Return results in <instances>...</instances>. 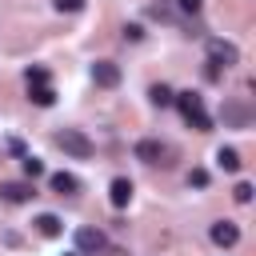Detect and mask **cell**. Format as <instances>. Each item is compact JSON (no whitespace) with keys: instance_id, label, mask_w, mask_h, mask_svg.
<instances>
[{"instance_id":"obj_1","label":"cell","mask_w":256,"mask_h":256,"mask_svg":"<svg viewBox=\"0 0 256 256\" xmlns=\"http://www.w3.org/2000/svg\"><path fill=\"white\" fill-rule=\"evenodd\" d=\"M172 104L180 108V116L188 120V128H196V132H208V128H212V120H208V112H204L200 92H176V96H172Z\"/></svg>"},{"instance_id":"obj_2","label":"cell","mask_w":256,"mask_h":256,"mask_svg":"<svg viewBox=\"0 0 256 256\" xmlns=\"http://www.w3.org/2000/svg\"><path fill=\"white\" fill-rule=\"evenodd\" d=\"M56 144H60L68 156H76V160H88V156L96 152V148H92V140H88L80 128H60V132H56Z\"/></svg>"},{"instance_id":"obj_3","label":"cell","mask_w":256,"mask_h":256,"mask_svg":"<svg viewBox=\"0 0 256 256\" xmlns=\"http://www.w3.org/2000/svg\"><path fill=\"white\" fill-rule=\"evenodd\" d=\"M136 160H144V164H172L168 156H172V148L168 144H160V140H152V136H144V140H136Z\"/></svg>"},{"instance_id":"obj_4","label":"cell","mask_w":256,"mask_h":256,"mask_svg":"<svg viewBox=\"0 0 256 256\" xmlns=\"http://www.w3.org/2000/svg\"><path fill=\"white\" fill-rule=\"evenodd\" d=\"M208 64L232 68V64H240V48H236L232 40H208Z\"/></svg>"},{"instance_id":"obj_5","label":"cell","mask_w":256,"mask_h":256,"mask_svg":"<svg viewBox=\"0 0 256 256\" xmlns=\"http://www.w3.org/2000/svg\"><path fill=\"white\" fill-rule=\"evenodd\" d=\"M104 248H108V236H104L100 228H76V252L96 256V252H104Z\"/></svg>"},{"instance_id":"obj_6","label":"cell","mask_w":256,"mask_h":256,"mask_svg":"<svg viewBox=\"0 0 256 256\" xmlns=\"http://www.w3.org/2000/svg\"><path fill=\"white\" fill-rule=\"evenodd\" d=\"M32 196H36V188L24 184V180H8V184H0V200H4V204H28Z\"/></svg>"},{"instance_id":"obj_7","label":"cell","mask_w":256,"mask_h":256,"mask_svg":"<svg viewBox=\"0 0 256 256\" xmlns=\"http://www.w3.org/2000/svg\"><path fill=\"white\" fill-rule=\"evenodd\" d=\"M208 236H212V244H216V248H232V244L240 240V228H236L232 220H216V224L208 228Z\"/></svg>"},{"instance_id":"obj_8","label":"cell","mask_w":256,"mask_h":256,"mask_svg":"<svg viewBox=\"0 0 256 256\" xmlns=\"http://www.w3.org/2000/svg\"><path fill=\"white\" fill-rule=\"evenodd\" d=\"M92 80H96L100 88H116V84H120V64H112V60H96V64H92Z\"/></svg>"},{"instance_id":"obj_9","label":"cell","mask_w":256,"mask_h":256,"mask_svg":"<svg viewBox=\"0 0 256 256\" xmlns=\"http://www.w3.org/2000/svg\"><path fill=\"white\" fill-rule=\"evenodd\" d=\"M108 200H112V208H128V200H132V180H128V176H116V180L108 184Z\"/></svg>"},{"instance_id":"obj_10","label":"cell","mask_w":256,"mask_h":256,"mask_svg":"<svg viewBox=\"0 0 256 256\" xmlns=\"http://www.w3.org/2000/svg\"><path fill=\"white\" fill-rule=\"evenodd\" d=\"M48 184H52V192H56V196H76V192H80V180H76L72 172H52V176H48Z\"/></svg>"},{"instance_id":"obj_11","label":"cell","mask_w":256,"mask_h":256,"mask_svg":"<svg viewBox=\"0 0 256 256\" xmlns=\"http://www.w3.org/2000/svg\"><path fill=\"white\" fill-rule=\"evenodd\" d=\"M220 116H224V124H232V128H248V108H244V104H224Z\"/></svg>"},{"instance_id":"obj_12","label":"cell","mask_w":256,"mask_h":256,"mask_svg":"<svg viewBox=\"0 0 256 256\" xmlns=\"http://www.w3.org/2000/svg\"><path fill=\"white\" fill-rule=\"evenodd\" d=\"M36 232L52 240V236H60V232H64V224H60V216H52V212H40V216H36Z\"/></svg>"},{"instance_id":"obj_13","label":"cell","mask_w":256,"mask_h":256,"mask_svg":"<svg viewBox=\"0 0 256 256\" xmlns=\"http://www.w3.org/2000/svg\"><path fill=\"white\" fill-rule=\"evenodd\" d=\"M28 100L48 108V104H56V92H52V84H28Z\"/></svg>"},{"instance_id":"obj_14","label":"cell","mask_w":256,"mask_h":256,"mask_svg":"<svg viewBox=\"0 0 256 256\" xmlns=\"http://www.w3.org/2000/svg\"><path fill=\"white\" fill-rule=\"evenodd\" d=\"M172 96H176V92H172L168 84H152V88H148V100H152L156 108H168V104H172Z\"/></svg>"},{"instance_id":"obj_15","label":"cell","mask_w":256,"mask_h":256,"mask_svg":"<svg viewBox=\"0 0 256 256\" xmlns=\"http://www.w3.org/2000/svg\"><path fill=\"white\" fill-rule=\"evenodd\" d=\"M216 164H220L224 172H236V168H240V152H236V148H220V152H216Z\"/></svg>"},{"instance_id":"obj_16","label":"cell","mask_w":256,"mask_h":256,"mask_svg":"<svg viewBox=\"0 0 256 256\" xmlns=\"http://www.w3.org/2000/svg\"><path fill=\"white\" fill-rule=\"evenodd\" d=\"M20 168H24V176H28V180L44 176V160H36V156H24V160H20Z\"/></svg>"},{"instance_id":"obj_17","label":"cell","mask_w":256,"mask_h":256,"mask_svg":"<svg viewBox=\"0 0 256 256\" xmlns=\"http://www.w3.org/2000/svg\"><path fill=\"white\" fill-rule=\"evenodd\" d=\"M148 16H156V20H172V16H176V8L160 0V4H148Z\"/></svg>"},{"instance_id":"obj_18","label":"cell","mask_w":256,"mask_h":256,"mask_svg":"<svg viewBox=\"0 0 256 256\" xmlns=\"http://www.w3.org/2000/svg\"><path fill=\"white\" fill-rule=\"evenodd\" d=\"M232 200H236V204H252V184H248V180H240V184L232 188Z\"/></svg>"},{"instance_id":"obj_19","label":"cell","mask_w":256,"mask_h":256,"mask_svg":"<svg viewBox=\"0 0 256 256\" xmlns=\"http://www.w3.org/2000/svg\"><path fill=\"white\" fill-rule=\"evenodd\" d=\"M24 80H28V84H48V68H40V64H36V68H28V72H24Z\"/></svg>"},{"instance_id":"obj_20","label":"cell","mask_w":256,"mask_h":256,"mask_svg":"<svg viewBox=\"0 0 256 256\" xmlns=\"http://www.w3.org/2000/svg\"><path fill=\"white\" fill-rule=\"evenodd\" d=\"M188 184H192V188H208V172H204V168H192V172H188Z\"/></svg>"},{"instance_id":"obj_21","label":"cell","mask_w":256,"mask_h":256,"mask_svg":"<svg viewBox=\"0 0 256 256\" xmlns=\"http://www.w3.org/2000/svg\"><path fill=\"white\" fill-rule=\"evenodd\" d=\"M52 8H56V12H80L84 0H52Z\"/></svg>"},{"instance_id":"obj_22","label":"cell","mask_w":256,"mask_h":256,"mask_svg":"<svg viewBox=\"0 0 256 256\" xmlns=\"http://www.w3.org/2000/svg\"><path fill=\"white\" fill-rule=\"evenodd\" d=\"M176 8H180V12H192V16H196V12H200V0H176Z\"/></svg>"},{"instance_id":"obj_23","label":"cell","mask_w":256,"mask_h":256,"mask_svg":"<svg viewBox=\"0 0 256 256\" xmlns=\"http://www.w3.org/2000/svg\"><path fill=\"white\" fill-rule=\"evenodd\" d=\"M144 32H140V24H124V40H140Z\"/></svg>"},{"instance_id":"obj_24","label":"cell","mask_w":256,"mask_h":256,"mask_svg":"<svg viewBox=\"0 0 256 256\" xmlns=\"http://www.w3.org/2000/svg\"><path fill=\"white\" fill-rule=\"evenodd\" d=\"M68 256H84V252H68Z\"/></svg>"}]
</instances>
